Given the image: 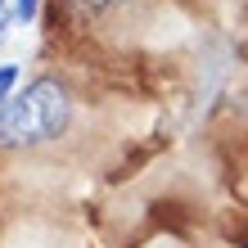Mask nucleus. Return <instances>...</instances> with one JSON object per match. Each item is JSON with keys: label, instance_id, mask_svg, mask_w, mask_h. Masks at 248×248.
<instances>
[{"label": "nucleus", "instance_id": "obj_5", "mask_svg": "<svg viewBox=\"0 0 248 248\" xmlns=\"http://www.w3.org/2000/svg\"><path fill=\"white\" fill-rule=\"evenodd\" d=\"M5 27H9V5L0 0V41H5Z\"/></svg>", "mask_w": 248, "mask_h": 248}, {"label": "nucleus", "instance_id": "obj_2", "mask_svg": "<svg viewBox=\"0 0 248 248\" xmlns=\"http://www.w3.org/2000/svg\"><path fill=\"white\" fill-rule=\"evenodd\" d=\"M14 81H18V72H14V68H0V99H9Z\"/></svg>", "mask_w": 248, "mask_h": 248}, {"label": "nucleus", "instance_id": "obj_1", "mask_svg": "<svg viewBox=\"0 0 248 248\" xmlns=\"http://www.w3.org/2000/svg\"><path fill=\"white\" fill-rule=\"evenodd\" d=\"M72 118V99L54 77H36L23 86V95H9L0 104V149H36L63 136Z\"/></svg>", "mask_w": 248, "mask_h": 248}, {"label": "nucleus", "instance_id": "obj_3", "mask_svg": "<svg viewBox=\"0 0 248 248\" xmlns=\"http://www.w3.org/2000/svg\"><path fill=\"white\" fill-rule=\"evenodd\" d=\"M77 5H81V9H91V14H104V9L118 5V0H77Z\"/></svg>", "mask_w": 248, "mask_h": 248}, {"label": "nucleus", "instance_id": "obj_4", "mask_svg": "<svg viewBox=\"0 0 248 248\" xmlns=\"http://www.w3.org/2000/svg\"><path fill=\"white\" fill-rule=\"evenodd\" d=\"M14 9H18V18H32V14H36V0H14Z\"/></svg>", "mask_w": 248, "mask_h": 248}]
</instances>
